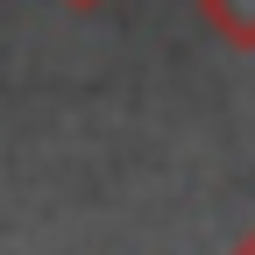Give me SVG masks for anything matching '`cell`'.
Returning <instances> with one entry per match:
<instances>
[{
	"mask_svg": "<svg viewBox=\"0 0 255 255\" xmlns=\"http://www.w3.org/2000/svg\"><path fill=\"white\" fill-rule=\"evenodd\" d=\"M199 21L227 50H255V0H199Z\"/></svg>",
	"mask_w": 255,
	"mask_h": 255,
	"instance_id": "cell-1",
	"label": "cell"
},
{
	"mask_svg": "<svg viewBox=\"0 0 255 255\" xmlns=\"http://www.w3.org/2000/svg\"><path fill=\"white\" fill-rule=\"evenodd\" d=\"M227 255H255V227H248V234H241V241H234Z\"/></svg>",
	"mask_w": 255,
	"mask_h": 255,
	"instance_id": "cell-2",
	"label": "cell"
},
{
	"mask_svg": "<svg viewBox=\"0 0 255 255\" xmlns=\"http://www.w3.org/2000/svg\"><path fill=\"white\" fill-rule=\"evenodd\" d=\"M64 7H107V0H64Z\"/></svg>",
	"mask_w": 255,
	"mask_h": 255,
	"instance_id": "cell-3",
	"label": "cell"
}]
</instances>
